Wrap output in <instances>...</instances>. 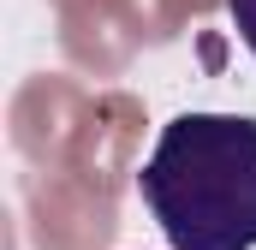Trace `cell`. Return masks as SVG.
Wrapping results in <instances>:
<instances>
[{
  "instance_id": "obj_1",
  "label": "cell",
  "mask_w": 256,
  "mask_h": 250,
  "mask_svg": "<svg viewBox=\"0 0 256 250\" xmlns=\"http://www.w3.org/2000/svg\"><path fill=\"white\" fill-rule=\"evenodd\" d=\"M137 196L167 250H256V120H167L137 173Z\"/></svg>"
},
{
  "instance_id": "obj_2",
  "label": "cell",
  "mask_w": 256,
  "mask_h": 250,
  "mask_svg": "<svg viewBox=\"0 0 256 250\" xmlns=\"http://www.w3.org/2000/svg\"><path fill=\"white\" fill-rule=\"evenodd\" d=\"M226 12H232V24H238V42L256 54V0H226Z\"/></svg>"
}]
</instances>
